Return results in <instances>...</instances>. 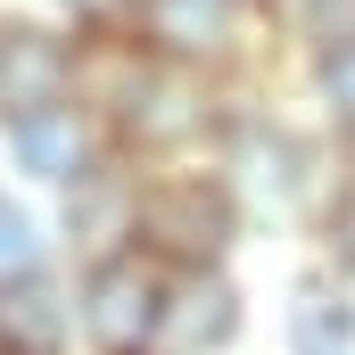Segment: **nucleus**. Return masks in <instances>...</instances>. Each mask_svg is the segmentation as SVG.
<instances>
[{
  "label": "nucleus",
  "instance_id": "f8f14e48",
  "mask_svg": "<svg viewBox=\"0 0 355 355\" xmlns=\"http://www.w3.org/2000/svg\"><path fill=\"white\" fill-rule=\"evenodd\" d=\"M306 99H314V124L331 132V149L355 132V42L347 50H314L306 58Z\"/></svg>",
  "mask_w": 355,
  "mask_h": 355
},
{
  "label": "nucleus",
  "instance_id": "1a4fd4ad",
  "mask_svg": "<svg viewBox=\"0 0 355 355\" xmlns=\"http://www.w3.org/2000/svg\"><path fill=\"white\" fill-rule=\"evenodd\" d=\"M281 355H355V281L297 265L281 289Z\"/></svg>",
  "mask_w": 355,
  "mask_h": 355
},
{
  "label": "nucleus",
  "instance_id": "39448f33",
  "mask_svg": "<svg viewBox=\"0 0 355 355\" xmlns=\"http://www.w3.org/2000/svg\"><path fill=\"white\" fill-rule=\"evenodd\" d=\"M83 58H91L83 33L42 25V17H0V132L58 99H83Z\"/></svg>",
  "mask_w": 355,
  "mask_h": 355
},
{
  "label": "nucleus",
  "instance_id": "9d476101",
  "mask_svg": "<svg viewBox=\"0 0 355 355\" xmlns=\"http://www.w3.org/2000/svg\"><path fill=\"white\" fill-rule=\"evenodd\" d=\"M0 355H83V331H75V272L67 265L0 289Z\"/></svg>",
  "mask_w": 355,
  "mask_h": 355
},
{
  "label": "nucleus",
  "instance_id": "4468645a",
  "mask_svg": "<svg viewBox=\"0 0 355 355\" xmlns=\"http://www.w3.org/2000/svg\"><path fill=\"white\" fill-rule=\"evenodd\" d=\"M50 8H58V25L83 33V42H116V33H132V17H141V0H50Z\"/></svg>",
  "mask_w": 355,
  "mask_h": 355
},
{
  "label": "nucleus",
  "instance_id": "6e6552de",
  "mask_svg": "<svg viewBox=\"0 0 355 355\" xmlns=\"http://www.w3.org/2000/svg\"><path fill=\"white\" fill-rule=\"evenodd\" d=\"M248 339V289L240 272H174L166 289V331H157V355H232Z\"/></svg>",
  "mask_w": 355,
  "mask_h": 355
},
{
  "label": "nucleus",
  "instance_id": "0eeeda50",
  "mask_svg": "<svg viewBox=\"0 0 355 355\" xmlns=\"http://www.w3.org/2000/svg\"><path fill=\"white\" fill-rule=\"evenodd\" d=\"M58 257L67 272L99 265V257H124L132 240H141V166L132 157H107L91 182H75L67 198H58Z\"/></svg>",
  "mask_w": 355,
  "mask_h": 355
},
{
  "label": "nucleus",
  "instance_id": "f257e3e1",
  "mask_svg": "<svg viewBox=\"0 0 355 355\" xmlns=\"http://www.w3.org/2000/svg\"><path fill=\"white\" fill-rule=\"evenodd\" d=\"M207 166L232 182V198L248 207V223H314L322 190L339 182V149H331L322 124H289V116L240 99Z\"/></svg>",
  "mask_w": 355,
  "mask_h": 355
},
{
  "label": "nucleus",
  "instance_id": "7ed1b4c3",
  "mask_svg": "<svg viewBox=\"0 0 355 355\" xmlns=\"http://www.w3.org/2000/svg\"><path fill=\"white\" fill-rule=\"evenodd\" d=\"M166 289H174V272L149 265L141 248L83 265L75 272V331H83V355H157Z\"/></svg>",
  "mask_w": 355,
  "mask_h": 355
},
{
  "label": "nucleus",
  "instance_id": "ddd939ff",
  "mask_svg": "<svg viewBox=\"0 0 355 355\" xmlns=\"http://www.w3.org/2000/svg\"><path fill=\"white\" fill-rule=\"evenodd\" d=\"M306 240H314V265H331V272H347V281H355V166H339V182L322 190Z\"/></svg>",
  "mask_w": 355,
  "mask_h": 355
},
{
  "label": "nucleus",
  "instance_id": "20e7f679",
  "mask_svg": "<svg viewBox=\"0 0 355 355\" xmlns=\"http://www.w3.org/2000/svg\"><path fill=\"white\" fill-rule=\"evenodd\" d=\"M0 157H8V174L25 182V190L67 198L75 182H91L107 157H124V149H116V132H107V116L91 99H58V107H42V116H25V124L0 132Z\"/></svg>",
  "mask_w": 355,
  "mask_h": 355
},
{
  "label": "nucleus",
  "instance_id": "f03ea898",
  "mask_svg": "<svg viewBox=\"0 0 355 355\" xmlns=\"http://www.w3.org/2000/svg\"><path fill=\"white\" fill-rule=\"evenodd\" d=\"M248 207L215 166H141V257L166 272H215L248 248Z\"/></svg>",
  "mask_w": 355,
  "mask_h": 355
},
{
  "label": "nucleus",
  "instance_id": "9b49d317",
  "mask_svg": "<svg viewBox=\"0 0 355 355\" xmlns=\"http://www.w3.org/2000/svg\"><path fill=\"white\" fill-rule=\"evenodd\" d=\"M50 265H67V257H58V223H50L25 190L0 182V289H8V281H33V272H50Z\"/></svg>",
  "mask_w": 355,
  "mask_h": 355
},
{
  "label": "nucleus",
  "instance_id": "2eb2a0df",
  "mask_svg": "<svg viewBox=\"0 0 355 355\" xmlns=\"http://www.w3.org/2000/svg\"><path fill=\"white\" fill-rule=\"evenodd\" d=\"M257 8H265V0H257Z\"/></svg>",
  "mask_w": 355,
  "mask_h": 355
},
{
  "label": "nucleus",
  "instance_id": "423d86ee",
  "mask_svg": "<svg viewBox=\"0 0 355 355\" xmlns=\"http://www.w3.org/2000/svg\"><path fill=\"white\" fill-rule=\"evenodd\" d=\"M248 17H257V0H141L132 42L166 67H190V75H232Z\"/></svg>",
  "mask_w": 355,
  "mask_h": 355
}]
</instances>
